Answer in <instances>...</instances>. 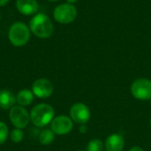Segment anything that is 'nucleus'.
<instances>
[{
    "instance_id": "nucleus-1",
    "label": "nucleus",
    "mask_w": 151,
    "mask_h": 151,
    "mask_svg": "<svg viewBox=\"0 0 151 151\" xmlns=\"http://www.w3.org/2000/svg\"><path fill=\"white\" fill-rule=\"evenodd\" d=\"M30 31L37 37L49 38L54 31V26L50 19L44 13H36L29 23Z\"/></svg>"
},
{
    "instance_id": "nucleus-2",
    "label": "nucleus",
    "mask_w": 151,
    "mask_h": 151,
    "mask_svg": "<svg viewBox=\"0 0 151 151\" xmlns=\"http://www.w3.org/2000/svg\"><path fill=\"white\" fill-rule=\"evenodd\" d=\"M30 121L37 127L48 126L55 118L53 107L48 104H39L32 108L30 111Z\"/></svg>"
},
{
    "instance_id": "nucleus-3",
    "label": "nucleus",
    "mask_w": 151,
    "mask_h": 151,
    "mask_svg": "<svg viewBox=\"0 0 151 151\" xmlns=\"http://www.w3.org/2000/svg\"><path fill=\"white\" fill-rule=\"evenodd\" d=\"M31 35L30 28L23 22L13 23L8 32V37L11 43L16 47L26 45Z\"/></svg>"
},
{
    "instance_id": "nucleus-4",
    "label": "nucleus",
    "mask_w": 151,
    "mask_h": 151,
    "mask_svg": "<svg viewBox=\"0 0 151 151\" xmlns=\"http://www.w3.org/2000/svg\"><path fill=\"white\" fill-rule=\"evenodd\" d=\"M54 19L61 24H69L74 21L77 17V9L72 4H62L53 11Z\"/></svg>"
},
{
    "instance_id": "nucleus-5",
    "label": "nucleus",
    "mask_w": 151,
    "mask_h": 151,
    "mask_svg": "<svg viewBox=\"0 0 151 151\" xmlns=\"http://www.w3.org/2000/svg\"><path fill=\"white\" fill-rule=\"evenodd\" d=\"M9 118L11 123L15 127V128L23 129L27 127L30 121V114L20 105H14L10 109Z\"/></svg>"
},
{
    "instance_id": "nucleus-6",
    "label": "nucleus",
    "mask_w": 151,
    "mask_h": 151,
    "mask_svg": "<svg viewBox=\"0 0 151 151\" xmlns=\"http://www.w3.org/2000/svg\"><path fill=\"white\" fill-rule=\"evenodd\" d=\"M131 93L138 100L151 99V81L146 78L135 80L131 86Z\"/></svg>"
},
{
    "instance_id": "nucleus-7",
    "label": "nucleus",
    "mask_w": 151,
    "mask_h": 151,
    "mask_svg": "<svg viewBox=\"0 0 151 151\" xmlns=\"http://www.w3.org/2000/svg\"><path fill=\"white\" fill-rule=\"evenodd\" d=\"M73 127V121L70 117L65 115H59L55 117L50 123V129L55 134L64 135L69 134Z\"/></svg>"
},
{
    "instance_id": "nucleus-8",
    "label": "nucleus",
    "mask_w": 151,
    "mask_h": 151,
    "mask_svg": "<svg viewBox=\"0 0 151 151\" xmlns=\"http://www.w3.org/2000/svg\"><path fill=\"white\" fill-rule=\"evenodd\" d=\"M53 84L50 81L45 78H40L35 81L32 85V92L35 96L45 99L50 97L53 93Z\"/></svg>"
},
{
    "instance_id": "nucleus-9",
    "label": "nucleus",
    "mask_w": 151,
    "mask_h": 151,
    "mask_svg": "<svg viewBox=\"0 0 151 151\" xmlns=\"http://www.w3.org/2000/svg\"><path fill=\"white\" fill-rule=\"evenodd\" d=\"M90 111L88 107L82 104H74L70 109V118L72 120L80 125H85L90 119Z\"/></svg>"
},
{
    "instance_id": "nucleus-10",
    "label": "nucleus",
    "mask_w": 151,
    "mask_h": 151,
    "mask_svg": "<svg viewBox=\"0 0 151 151\" xmlns=\"http://www.w3.org/2000/svg\"><path fill=\"white\" fill-rule=\"evenodd\" d=\"M17 10L23 15H35L39 10V4L36 0H17Z\"/></svg>"
},
{
    "instance_id": "nucleus-11",
    "label": "nucleus",
    "mask_w": 151,
    "mask_h": 151,
    "mask_svg": "<svg viewBox=\"0 0 151 151\" xmlns=\"http://www.w3.org/2000/svg\"><path fill=\"white\" fill-rule=\"evenodd\" d=\"M125 146L124 137L119 134H111L105 141L104 149L106 151H122Z\"/></svg>"
},
{
    "instance_id": "nucleus-12",
    "label": "nucleus",
    "mask_w": 151,
    "mask_h": 151,
    "mask_svg": "<svg viewBox=\"0 0 151 151\" xmlns=\"http://www.w3.org/2000/svg\"><path fill=\"white\" fill-rule=\"evenodd\" d=\"M16 97L10 90H0V108L2 110H8L14 106Z\"/></svg>"
},
{
    "instance_id": "nucleus-13",
    "label": "nucleus",
    "mask_w": 151,
    "mask_h": 151,
    "mask_svg": "<svg viewBox=\"0 0 151 151\" xmlns=\"http://www.w3.org/2000/svg\"><path fill=\"white\" fill-rule=\"evenodd\" d=\"M34 98H35V95L33 94L32 90L22 89L19 91L16 96V103L18 104V105L26 107L33 103Z\"/></svg>"
},
{
    "instance_id": "nucleus-14",
    "label": "nucleus",
    "mask_w": 151,
    "mask_h": 151,
    "mask_svg": "<svg viewBox=\"0 0 151 151\" xmlns=\"http://www.w3.org/2000/svg\"><path fill=\"white\" fill-rule=\"evenodd\" d=\"M54 139H55V134L53 133L51 129H44L38 135L39 142L44 146L51 144Z\"/></svg>"
},
{
    "instance_id": "nucleus-15",
    "label": "nucleus",
    "mask_w": 151,
    "mask_h": 151,
    "mask_svg": "<svg viewBox=\"0 0 151 151\" xmlns=\"http://www.w3.org/2000/svg\"><path fill=\"white\" fill-rule=\"evenodd\" d=\"M104 144L102 141L98 139L92 140L88 142L87 151H104Z\"/></svg>"
},
{
    "instance_id": "nucleus-16",
    "label": "nucleus",
    "mask_w": 151,
    "mask_h": 151,
    "mask_svg": "<svg viewBox=\"0 0 151 151\" xmlns=\"http://www.w3.org/2000/svg\"><path fill=\"white\" fill-rule=\"evenodd\" d=\"M10 139L14 143H19L24 139V133L22 129L19 128H14L10 133Z\"/></svg>"
},
{
    "instance_id": "nucleus-17",
    "label": "nucleus",
    "mask_w": 151,
    "mask_h": 151,
    "mask_svg": "<svg viewBox=\"0 0 151 151\" xmlns=\"http://www.w3.org/2000/svg\"><path fill=\"white\" fill-rule=\"evenodd\" d=\"M9 135V131H8V127L6 124L3 121H0V145H3Z\"/></svg>"
},
{
    "instance_id": "nucleus-18",
    "label": "nucleus",
    "mask_w": 151,
    "mask_h": 151,
    "mask_svg": "<svg viewBox=\"0 0 151 151\" xmlns=\"http://www.w3.org/2000/svg\"><path fill=\"white\" fill-rule=\"evenodd\" d=\"M129 151H145L141 147H133Z\"/></svg>"
},
{
    "instance_id": "nucleus-19",
    "label": "nucleus",
    "mask_w": 151,
    "mask_h": 151,
    "mask_svg": "<svg viewBox=\"0 0 151 151\" xmlns=\"http://www.w3.org/2000/svg\"><path fill=\"white\" fill-rule=\"evenodd\" d=\"M9 2V0H0V6H4L5 4H7Z\"/></svg>"
},
{
    "instance_id": "nucleus-20",
    "label": "nucleus",
    "mask_w": 151,
    "mask_h": 151,
    "mask_svg": "<svg viewBox=\"0 0 151 151\" xmlns=\"http://www.w3.org/2000/svg\"><path fill=\"white\" fill-rule=\"evenodd\" d=\"M78 0H66V2L68 3V4H73V3H75V2H77Z\"/></svg>"
},
{
    "instance_id": "nucleus-21",
    "label": "nucleus",
    "mask_w": 151,
    "mask_h": 151,
    "mask_svg": "<svg viewBox=\"0 0 151 151\" xmlns=\"http://www.w3.org/2000/svg\"><path fill=\"white\" fill-rule=\"evenodd\" d=\"M48 1H50V2H57L58 0H48Z\"/></svg>"
},
{
    "instance_id": "nucleus-22",
    "label": "nucleus",
    "mask_w": 151,
    "mask_h": 151,
    "mask_svg": "<svg viewBox=\"0 0 151 151\" xmlns=\"http://www.w3.org/2000/svg\"><path fill=\"white\" fill-rule=\"evenodd\" d=\"M150 126H151V119H150Z\"/></svg>"
},
{
    "instance_id": "nucleus-23",
    "label": "nucleus",
    "mask_w": 151,
    "mask_h": 151,
    "mask_svg": "<svg viewBox=\"0 0 151 151\" xmlns=\"http://www.w3.org/2000/svg\"><path fill=\"white\" fill-rule=\"evenodd\" d=\"M76 151H82V150H76Z\"/></svg>"
},
{
    "instance_id": "nucleus-24",
    "label": "nucleus",
    "mask_w": 151,
    "mask_h": 151,
    "mask_svg": "<svg viewBox=\"0 0 151 151\" xmlns=\"http://www.w3.org/2000/svg\"><path fill=\"white\" fill-rule=\"evenodd\" d=\"M150 104H151V102H150Z\"/></svg>"
}]
</instances>
